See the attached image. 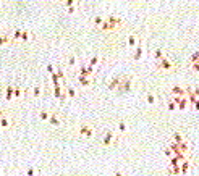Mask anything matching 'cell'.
<instances>
[{"mask_svg":"<svg viewBox=\"0 0 199 176\" xmlns=\"http://www.w3.org/2000/svg\"><path fill=\"white\" fill-rule=\"evenodd\" d=\"M117 142H118V136L115 133H112V131H105L104 136H102V141H100V144L104 145V147L113 145V144H117Z\"/></svg>","mask_w":199,"mask_h":176,"instance_id":"6da1fadb","label":"cell"},{"mask_svg":"<svg viewBox=\"0 0 199 176\" xmlns=\"http://www.w3.org/2000/svg\"><path fill=\"white\" fill-rule=\"evenodd\" d=\"M96 129L94 126H91V124H81V126L78 128V134L81 136V138H86V139H91L94 136Z\"/></svg>","mask_w":199,"mask_h":176,"instance_id":"7a4b0ae2","label":"cell"},{"mask_svg":"<svg viewBox=\"0 0 199 176\" xmlns=\"http://www.w3.org/2000/svg\"><path fill=\"white\" fill-rule=\"evenodd\" d=\"M131 89H133V79L131 78H122L120 86L117 87V90H120V92H130Z\"/></svg>","mask_w":199,"mask_h":176,"instance_id":"3957f363","label":"cell"},{"mask_svg":"<svg viewBox=\"0 0 199 176\" xmlns=\"http://www.w3.org/2000/svg\"><path fill=\"white\" fill-rule=\"evenodd\" d=\"M13 126V118L5 113H0V129H10Z\"/></svg>","mask_w":199,"mask_h":176,"instance_id":"277c9868","label":"cell"},{"mask_svg":"<svg viewBox=\"0 0 199 176\" xmlns=\"http://www.w3.org/2000/svg\"><path fill=\"white\" fill-rule=\"evenodd\" d=\"M157 68H159V70H163V71H170V70H173V68H175V65L168 58L163 57V58H160L157 61Z\"/></svg>","mask_w":199,"mask_h":176,"instance_id":"5b68a950","label":"cell"},{"mask_svg":"<svg viewBox=\"0 0 199 176\" xmlns=\"http://www.w3.org/2000/svg\"><path fill=\"white\" fill-rule=\"evenodd\" d=\"M76 79H78L79 86H83V87H91V86L94 84V78H92V76H83V75H78Z\"/></svg>","mask_w":199,"mask_h":176,"instance_id":"8992f818","label":"cell"},{"mask_svg":"<svg viewBox=\"0 0 199 176\" xmlns=\"http://www.w3.org/2000/svg\"><path fill=\"white\" fill-rule=\"evenodd\" d=\"M49 124L50 126H55V128H58V126H62L63 124V118H62L58 113H50V116H49Z\"/></svg>","mask_w":199,"mask_h":176,"instance_id":"52a82bcc","label":"cell"},{"mask_svg":"<svg viewBox=\"0 0 199 176\" xmlns=\"http://www.w3.org/2000/svg\"><path fill=\"white\" fill-rule=\"evenodd\" d=\"M78 75L94 76V66H91V65H78Z\"/></svg>","mask_w":199,"mask_h":176,"instance_id":"ba28073f","label":"cell"},{"mask_svg":"<svg viewBox=\"0 0 199 176\" xmlns=\"http://www.w3.org/2000/svg\"><path fill=\"white\" fill-rule=\"evenodd\" d=\"M28 94V89H23L20 86H15V90H13V100H21L24 99Z\"/></svg>","mask_w":199,"mask_h":176,"instance_id":"9c48e42d","label":"cell"},{"mask_svg":"<svg viewBox=\"0 0 199 176\" xmlns=\"http://www.w3.org/2000/svg\"><path fill=\"white\" fill-rule=\"evenodd\" d=\"M143 55H144V45L138 42V45H136V49H134V53H133V60H141L143 58Z\"/></svg>","mask_w":199,"mask_h":176,"instance_id":"30bf717a","label":"cell"},{"mask_svg":"<svg viewBox=\"0 0 199 176\" xmlns=\"http://www.w3.org/2000/svg\"><path fill=\"white\" fill-rule=\"evenodd\" d=\"M65 65L68 66V68H75V66H78L79 65V60H78V57L76 55H68L66 57V61H65Z\"/></svg>","mask_w":199,"mask_h":176,"instance_id":"8fae6325","label":"cell"},{"mask_svg":"<svg viewBox=\"0 0 199 176\" xmlns=\"http://www.w3.org/2000/svg\"><path fill=\"white\" fill-rule=\"evenodd\" d=\"M180 174H185V173H188L190 171V168H191V162L190 160H186V158H185V160H181L180 162Z\"/></svg>","mask_w":199,"mask_h":176,"instance_id":"7c38bea8","label":"cell"},{"mask_svg":"<svg viewBox=\"0 0 199 176\" xmlns=\"http://www.w3.org/2000/svg\"><path fill=\"white\" fill-rule=\"evenodd\" d=\"M117 133L122 134V136L128 133V124H126V121H125V120H120V121L117 123Z\"/></svg>","mask_w":199,"mask_h":176,"instance_id":"4fadbf2b","label":"cell"},{"mask_svg":"<svg viewBox=\"0 0 199 176\" xmlns=\"http://www.w3.org/2000/svg\"><path fill=\"white\" fill-rule=\"evenodd\" d=\"M102 61H104V58H102L100 55H92V57H89V61H88V65H91V66H99Z\"/></svg>","mask_w":199,"mask_h":176,"instance_id":"5bb4252c","label":"cell"},{"mask_svg":"<svg viewBox=\"0 0 199 176\" xmlns=\"http://www.w3.org/2000/svg\"><path fill=\"white\" fill-rule=\"evenodd\" d=\"M170 94H172L173 97H181V95H185V87H181V86H172Z\"/></svg>","mask_w":199,"mask_h":176,"instance_id":"9a60e30c","label":"cell"},{"mask_svg":"<svg viewBox=\"0 0 199 176\" xmlns=\"http://www.w3.org/2000/svg\"><path fill=\"white\" fill-rule=\"evenodd\" d=\"M63 92H65V89H63V86H62V84H57V86L52 87V95H54L55 99H60Z\"/></svg>","mask_w":199,"mask_h":176,"instance_id":"2e32d148","label":"cell"},{"mask_svg":"<svg viewBox=\"0 0 199 176\" xmlns=\"http://www.w3.org/2000/svg\"><path fill=\"white\" fill-rule=\"evenodd\" d=\"M32 39H34V34H32L31 31L23 29V32H21V39H20L21 42H29V41H32Z\"/></svg>","mask_w":199,"mask_h":176,"instance_id":"e0dca14e","label":"cell"},{"mask_svg":"<svg viewBox=\"0 0 199 176\" xmlns=\"http://www.w3.org/2000/svg\"><path fill=\"white\" fill-rule=\"evenodd\" d=\"M107 21L110 23V26L113 28V29H117L118 26H122V20H120V18H117V16H113V15H110L109 18H107Z\"/></svg>","mask_w":199,"mask_h":176,"instance_id":"ac0fdd59","label":"cell"},{"mask_svg":"<svg viewBox=\"0 0 199 176\" xmlns=\"http://www.w3.org/2000/svg\"><path fill=\"white\" fill-rule=\"evenodd\" d=\"M138 42H139V37L136 36V34H130L128 36V47L130 49H134L136 45H138Z\"/></svg>","mask_w":199,"mask_h":176,"instance_id":"d6986e66","label":"cell"},{"mask_svg":"<svg viewBox=\"0 0 199 176\" xmlns=\"http://www.w3.org/2000/svg\"><path fill=\"white\" fill-rule=\"evenodd\" d=\"M120 81H122V78H113L112 81L107 82V87H109V90H115L118 86H120Z\"/></svg>","mask_w":199,"mask_h":176,"instance_id":"ffe728a7","label":"cell"},{"mask_svg":"<svg viewBox=\"0 0 199 176\" xmlns=\"http://www.w3.org/2000/svg\"><path fill=\"white\" fill-rule=\"evenodd\" d=\"M13 90H15V86H7L5 87V100L7 102L13 100Z\"/></svg>","mask_w":199,"mask_h":176,"instance_id":"44dd1931","label":"cell"},{"mask_svg":"<svg viewBox=\"0 0 199 176\" xmlns=\"http://www.w3.org/2000/svg\"><path fill=\"white\" fill-rule=\"evenodd\" d=\"M42 94H44V89H42L41 86H34V87L31 89V95H32L34 99H39Z\"/></svg>","mask_w":199,"mask_h":176,"instance_id":"7402d4cb","label":"cell"},{"mask_svg":"<svg viewBox=\"0 0 199 176\" xmlns=\"http://www.w3.org/2000/svg\"><path fill=\"white\" fill-rule=\"evenodd\" d=\"M146 102H147L149 105H156V104H157V95L152 94V92H147V94H146Z\"/></svg>","mask_w":199,"mask_h":176,"instance_id":"603a6c76","label":"cell"},{"mask_svg":"<svg viewBox=\"0 0 199 176\" xmlns=\"http://www.w3.org/2000/svg\"><path fill=\"white\" fill-rule=\"evenodd\" d=\"M65 92H66V97L68 99H76L78 97V90L75 87H66Z\"/></svg>","mask_w":199,"mask_h":176,"instance_id":"cb8c5ba5","label":"cell"},{"mask_svg":"<svg viewBox=\"0 0 199 176\" xmlns=\"http://www.w3.org/2000/svg\"><path fill=\"white\" fill-rule=\"evenodd\" d=\"M55 75L60 78V81H65V79H66V73H65V70L62 66H57L55 68Z\"/></svg>","mask_w":199,"mask_h":176,"instance_id":"d4e9b609","label":"cell"},{"mask_svg":"<svg viewBox=\"0 0 199 176\" xmlns=\"http://www.w3.org/2000/svg\"><path fill=\"white\" fill-rule=\"evenodd\" d=\"M49 116H50L49 110H41V112H39V120H41V121H47Z\"/></svg>","mask_w":199,"mask_h":176,"instance_id":"484cf974","label":"cell"},{"mask_svg":"<svg viewBox=\"0 0 199 176\" xmlns=\"http://www.w3.org/2000/svg\"><path fill=\"white\" fill-rule=\"evenodd\" d=\"M10 42H11V37H8L7 34H0V47L5 44H10Z\"/></svg>","mask_w":199,"mask_h":176,"instance_id":"4316f807","label":"cell"},{"mask_svg":"<svg viewBox=\"0 0 199 176\" xmlns=\"http://www.w3.org/2000/svg\"><path fill=\"white\" fill-rule=\"evenodd\" d=\"M172 141H173V142H181V141H185V138H183V134H181V133H173L172 134Z\"/></svg>","mask_w":199,"mask_h":176,"instance_id":"83f0119b","label":"cell"},{"mask_svg":"<svg viewBox=\"0 0 199 176\" xmlns=\"http://www.w3.org/2000/svg\"><path fill=\"white\" fill-rule=\"evenodd\" d=\"M21 32H23V29H20V28H18V29H15L13 36H11V41H20V39H21Z\"/></svg>","mask_w":199,"mask_h":176,"instance_id":"f1b7e54d","label":"cell"},{"mask_svg":"<svg viewBox=\"0 0 199 176\" xmlns=\"http://www.w3.org/2000/svg\"><path fill=\"white\" fill-rule=\"evenodd\" d=\"M167 110L168 112H175V110H177V102H175V100H168L167 102Z\"/></svg>","mask_w":199,"mask_h":176,"instance_id":"f546056e","label":"cell"},{"mask_svg":"<svg viewBox=\"0 0 199 176\" xmlns=\"http://www.w3.org/2000/svg\"><path fill=\"white\" fill-rule=\"evenodd\" d=\"M168 173L170 174H180V167L178 165H170L168 167Z\"/></svg>","mask_w":199,"mask_h":176,"instance_id":"4dcf8cb0","label":"cell"},{"mask_svg":"<svg viewBox=\"0 0 199 176\" xmlns=\"http://www.w3.org/2000/svg\"><path fill=\"white\" fill-rule=\"evenodd\" d=\"M165 57V53H163V50H160V49H157V50H154V58L159 61L160 58H163Z\"/></svg>","mask_w":199,"mask_h":176,"instance_id":"1f68e13d","label":"cell"},{"mask_svg":"<svg viewBox=\"0 0 199 176\" xmlns=\"http://www.w3.org/2000/svg\"><path fill=\"white\" fill-rule=\"evenodd\" d=\"M50 81H52V86H57V84H62V81H60V78L55 75V73H52L50 75Z\"/></svg>","mask_w":199,"mask_h":176,"instance_id":"d6a6232c","label":"cell"},{"mask_svg":"<svg viewBox=\"0 0 199 176\" xmlns=\"http://www.w3.org/2000/svg\"><path fill=\"white\" fill-rule=\"evenodd\" d=\"M102 23H104V18H102V16H96V18L92 20V24H94V26H97V28L102 26Z\"/></svg>","mask_w":199,"mask_h":176,"instance_id":"836d02e7","label":"cell"},{"mask_svg":"<svg viewBox=\"0 0 199 176\" xmlns=\"http://www.w3.org/2000/svg\"><path fill=\"white\" fill-rule=\"evenodd\" d=\"M55 68H57V66H55L54 63H49L45 70H47V73H49V75H52V73H55Z\"/></svg>","mask_w":199,"mask_h":176,"instance_id":"e575fe53","label":"cell"},{"mask_svg":"<svg viewBox=\"0 0 199 176\" xmlns=\"http://www.w3.org/2000/svg\"><path fill=\"white\" fill-rule=\"evenodd\" d=\"M66 10H68V13H70V15L76 13V10H78V3H76V5H71V7H66Z\"/></svg>","mask_w":199,"mask_h":176,"instance_id":"d590c367","label":"cell"},{"mask_svg":"<svg viewBox=\"0 0 199 176\" xmlns=\"http://www.w3.org/2000/svg\"><path fill=\"white\" fill-rule=\"evenodd\" d=\"M163 154H165V155H167L168 158L172 157V155H175L173 152H172V149H170V147H165V149H163Z\"/></svg>","mask_w":199,"mask_h":176,"instance_id":"8d00e7d4","label":"cell"},{"mask_svg":"<svg viewBox=\"0 0 199 176\" xmlns=\"http://www.w3.org/2000/svg\"><path fill=\"white\" fill-rule=\"evenodd\" d=\"M78 0H65V5L66 7H71V5H76Z\"/></svg>","mask_w":199,"mask_h":176,"instance_id":"74e56055","label":"cell"},{"mask_svg":"<svg viewBox=\"0 0 199 176\" xmlns=\"http://www.w3.org/2000/svg\"><path fill=\"white\" fill-rule=\"evenodd\" d=\"M197 57H199V53H197V52H194V53L191 55V58H190V60H191V63H194V61H197Z\"/></svg>","mask_w":199,"mask_h":176,"instance_id":"f35d334b","label":"cell"},{"mask_svg":"<svg viewBox=\"0 0 199 176\" xmlns=\"http://www.w3.org/2000/svg\"><path fill=\"white\" fill-rule=\"evenodd\" d=\"M36 173H37V170H34V168H29V170H26V174H29V176L36 174Z\"/></svg>","mask_w":199,"mask_h":176,"instance_id":"ab89813d","label":"cell"},{"mask_svg":"<svg viewBox=\"0 0 199 176\" xmlns=\"http://www.w3.org/2000/svg\"><path fill=\"white\" fill-rule=\"evenodd\" d=\"M0 113H2V112H0Z\"/></svg>","mask_w":199,"mask_h":176,"instance_id":"60d3db41","label":"cell"}]
</instances>
